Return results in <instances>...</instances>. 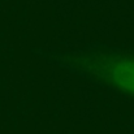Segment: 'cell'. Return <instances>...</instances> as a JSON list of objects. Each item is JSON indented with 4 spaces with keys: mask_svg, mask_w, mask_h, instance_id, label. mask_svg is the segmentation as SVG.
<instances>
[{
    "mask_svg": "<svg viewBox=\"0 0 134 134\" xmlns=\"http://www.w3.org/2000/svg\"><path fill=\"white\" fill-rule=\"evenodd\" d=\"M92 77L122 94L134 96V55L95 53L80 60Z\"/></svg>",
    "mask_w": 134,
    "mask_h": 134,
    "instance_id": "cell-1",
    "label": "cell"
}]
</instances>
